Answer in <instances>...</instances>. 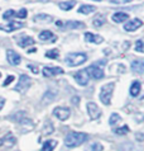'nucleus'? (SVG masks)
<instances>
[{
	"label": "nucleus",
	"instance_id": "423d86ee",
	"mask_svg": "<svg viewBox=\"0 0 144 151\" xmlns=\"http://www.w3.org/2000/svg\"><path fill=\"white\" fill-rule=\"evenodd\" d=\"M73 78H75L76 83H77L78 85H81V86L87 85L88 80H90V75H88V73H87L86 70H80V71H77V73L73 75Z\"/></svg>",
	"mask_w": 144,
	"mask_h": 151
},
{
	"label": "nucleus",
	"instance_id": "c03bdc74",
	"mask_svg": "<svg viewBox=\"0 0 144 151\" xmlns=\"http://www.w3.org/2000/svg\"><path fill=\"white\" fill-rule=\"evenodd\" d=\"M0 78H1V74H0Z\"/></svg>",
	"mask_w": 144,
	"mask_h": 151
},
{
	"label": "nucleus",
	"instance_id": "39448f33",
	"mask_svg": "<svg viewBox=\"0 0 144 151\" xmlns=\"http://www.w3.org/2000/svg\"><path fill=\"white\" fill-rule=\"evenodd\" d=\"M31 84H32L31 78L27 76V75H20V78H19V83L15 85L14 90L19 91V93H25V91H27V90L29 89Z\"/></svg>",
	"mask_w": 144,
	"mask_h": 151
},
{
	"label": "nucleus",
	"instance_id": "e433bc0d",
	"mask_svg": "<svg viewBox=\"0 0 144 151\" xmlns=\"http://www.w3.org/2000/svg\"><path fill=\"white\" fill-rule=\"evenodd\" d=\"M13 80H14V76H13V75H10V76H8V78L5 79V81L3 83V86H8V85H9V84H10Z\"/></svg>",
	"mask_w": 144,
	"mask_h": 151
},
{
	"label": "nucleus",
	"instance_id": "7c9ffc66",
	"mask_svg": "<svg viewBox=\"0 0 144 151\" xmlns=\"http://www.w3.org/2000/svg\"><path fill=\"white\" fill-rule=\"evenodd\" d=\"M58 56H60L58 50H49V51L46 52V57L48 58H58Z\"/></svg>",
	"mask_w": 144,
	"mask_h": 151
},
{
	"label": "nucleus",
	"instance_id": "473e14b6",
	"mask_svg": "<svg viewBox=\"0 0 144 151\" xmlns=\"http://www.w3.org/2000/svg\"><path fill=\"white\" fill-rule=\"evenodd\" d=\"M114 132H115L116 135H125V133L129 132V127L128 126H123V127H120V128H116Z\"/></svg>",
	"mask_w": 144,
	"mask_h": 151
},
{
	"label": "nucleus",
	"instance_id": "1a4fd4ad",
	"mask_svg": "<svg viewBox=\"0 0 144 151\" xmlns=\"http://www.w3.org/2000/svg\"><path fill=\"white\" fill-rule=\"evenodd\" d=\"M56 26L60 28H65V29H75V28H83L85 24L81 22H73V20L65 22V23L62 20H58V22H56Z\"/></svg>",
	"mask_w": 144,
	"mask_h": 151
},
{
	"label": "nucleus",
	"instance_id": "c756f323",
	"mask_svg": "<svg viewBox=\"0 0 144 151\" xmlns=\"http://www.w3.org/2000/svg\"><path fill=\"white\" fill-rule=\"evenodd\" d=\"M104 150V146L100 144V142H94V144L90 145L88 147V151H103Z\"/></svg>",
	"mask_w": 144,
	"mask_h": 151
},
{
	"label": "nucleus",
	"instance_id": "2f4dec72",
	"mask_svg": "<svg viewBox=\"0 0 144 151\" xmlns=\"http://www.w3.org/2000/svg\"><path fill=\"white\" fill-rule=\"evenodd\" d=\"M135 51L137 52H144V41L138 40L135 42Z\"/></svg>",
	"mask_w": 144,
	"mask_h": 151
},
{
	"label": "nucleus",
	"instance_id": "f704fd0d",
	"mask_svg": "<svg viewBox=\"0 0 144 151\" xmlns=\"http://www.w3.org/2000/svg\"><path fill=\"white\" fill-rule=\"evenodd\" d=\"M14 15H15V12L11 10V9H9V10H6L5 13L3 14V18H4V19H9V18H11V17H14Z\"/></svg>",
	"mask_w": 144,
	"mask_h": 151
},
{
	"label": "nucleus",
	"instance_id": "ddd939ff",
	"mask_svg": "<svg viewBox=\"0 0 144 151\" xmlns=\"http://www.w3.org/2000/svg\"><path fill=\"white\" fill-rule=\"evenodd\" d=\"M6 58H8V62H9L10 65L13 66H16L20 64V56L16 53L15 51H13V50H8L6 51Z\"/></svg>",
	"mask_w": 144,
	"mask_h": 151
},
{
	"label": "nucleus",
	"instance_id": "a19ab883",
	"mask_svg": "<svg viewBox=\"0 0 144 151\" xmlns=\"http://www.w3.org/2000/svg\"><path fill=\"white\" fill-rule=\"evenodd\" d=\"M77 102H78V98H77V96H76V98H72V103H73V104H78Z\"/></svg>",
	"mask_w": 144,
	"mask_h": 151
},
{
	"label": "nucleus",
	"instance_id": "4468645a",
	"mask_svg": "<svg viewBox=\"0 0 144 151\" xmlns=\"http://www.w3.org/2000/svg\"><path fill=\"white\" fill-rule=\"evenodd\" d=\"M23 27V23H20V22H8L6 24H1L0 26V29L4 32H13V31H15V29H19V28H22Z\"/></svg>",
	"mask_w": 144,
	"mask_h": 151
},
{
	"label": "nucleus",
	"instance_id": "58836bf2",
	"mask_svg": "<svg viewBox=\"0 0 144 151\" xmlns=\"http://www.w3.org/2000/svg\"><path fill=\"white\" fill-rule=\"evenodd\" d=\"M4 104H5V99H4L3 96H0V111L4 108Z\"/></svg>",
	"mask_w": 144,
	"mask_h": 151
},
{
	"label": "nucleus",
	"instance_id": "ea45409f",
	"mask_svg": "<svg viewBox=\"0 0 144 151\" xmlns=\"http://www.w3.org/2000/svg\"><path fill=\"white\" fill-rule=\"evenodd\" d=\"M28 69H31L34 74H38V69L36 68V66H33V65H28Z\"/></svg>",
	"mask_w": 144,
	"mask_h": 151
},
{
	"label": "nucleus",
	"instance_id": "dca6fc26",
	"mask_svg": "<svg viewBox=\"0 0 144 151\" xmlns=\"http://www.w3.org/2000/svg\"><path fill=\"white\" fill-rule=\"evenodd\" d=\"M133 73L137 74H144V60H134L130 65Z\"/></svg>",
	"mask_w": 144,
	"mask_h": 151
},
{
	"label": "nucleus",
	"instance_id": "0eeeda50",
	"mask_svg": "<svg viewBox=\"0 0 144 151\" xmlns=\"http://www.w3.org/2000/svg\"><path fill=\"white\" fill-rule=\"evenodd\" d=\"M86 108H87V113H88V116H90L91 119H97L101 116V109L96 103L88 102L86 104Z\"/></svg>",
	"mask_w": 144,
	"mask_h": 151
},
{
	"label": "nucleus",
	"instance_id": "2eb2a0df",
	"mask_svg": "<svg viewBox=\"0 0 144 151\" xmlns=\"http://www.w3.org/2000/svg\"><path fill=\"white\" fill-rule=\"evenodd\" d=\"M85 41L86 42H90V43H96V45H100L104 42V38L99 35H94L91 32H86L85 33Z\"/></svg>",
	"mask_w": 144,
	"mask_h": 151
},
{
	"label": "nucleus",
	"instance_id": "9b49d317",
	"mask_svg": "<svg viewBox=\"0 0 144 151\" xmlns=\"http://www.w3.org/2000/svg\"><path fill=\"white\" fill-rule=\"evenodd\" d=\"M16 144V138L14 135L8 133L4 137L0 138V146H5V147H13Z\"/></svg>",
	"mask_w": 144,
	"mask_h": 151
},
{
	"label": "nucleus",
	"instance_id": "bb28decb",
	"mask_svg": "<svg viewBox=\"0 0 144 151\" xmlns=\"http://www.w3.org/2000/svg\"><path fill=\"white\" fill-rule=\"evenodd\" d=\"M75 5H76L75 0H70V1H62V3H60V8H61L62 10H70Z\"/></svg>",
	"mask_w": 144,
	"mask_h": 151
},
{
	"label": "nucleus",
	"instance_id": "6e6552de",
	"mask_svg": "<svg viewBox=\"0 0 144 151\" xmlns=\"http://www.w3.org/2000/svg\"><path fill=\"white\" fill-rule=\"evenodd\" d=\"M53 114L60 121H66L71 114V111L67 107H56L53 109Z\"/></svg>",
	"mask_w": 144,
	"mask_h": 151
},
{
	"label": "nucleus",
	"instance_id": "b1692460",
	"mask_svg": "<svg viewBox=\"0 0 144 151\" xmlns=\"http://www.w3.org/2000/svg\"><path fill=\"white\" fill-rule=\"evenodd\" d=\"M19 124L22 126V127H25L24 131H31V129H33V127H34V124H33V122L31 119L28 118H23L19 121Z\"/></svg>",
	"mask_w": 144,
	"mask_h": 151
},
{
	"label": "nucleus",
	"instance_id": "9d476101",
	"mask_svg": "<svg viewBox=\"0 0 144 151\" xmlns=\"http://www.w3.org/2000/svg\"><path fill=\"white\" fill-rule=\"evenodd\" d=\"M43 76L46 78H52V76H56V75H61L63 74V69L62 68H51V66H46L43 68Z\"/></svg>",
	"mask_w": 144,
	"mask_h": 151
},
{
	"label": "nucleus",
	"instance_id": "a211bd4d",
	"mask_svg": "<svg viewBox=\"0 0 144 151\" xmlns=\"http://www.w3.org/2000/svg\"><path fill=\"white\" fill-rule=\"evenodd\" d=\"M119 151H142V149L132 142H123L119 146Z\"/></svg>",
	"mask_w": 144,
	"mask_h": 151
},
{
	"label": "nucleus",
	"instance_id": "5701e85b",
	"mask_svg": "<svg viewBox=\"0 0 144 151\" xmlns=\"http://www.w3.org/2000/svg\"><path fill=\"white\" fill-rule=\"evenodd\" d=\"M53 18L48 14H38L34 17V22H42V23H51Z\"/></svg>",
	"mask_w": 144,
	"mask_h": 151
},
{
	"label": "nucleus",
	"instance_id": "72a5a7b5",
	"mask_svg": "<svg viewBox=\"0 0 144 151\" xmlns=\"http://www.w3.org/2000/svg\"><path fill=\"white\" fill-rule=\"evenodd\" d=\"M52 132H53V126L51 122H47L46 127L43 128V135H51Z\"/></svg>",
	"mask_w": 144,
	"mask_h": 151
},
{
	"label": "nucleus",
	"instance_id": "4c0bfd02",
	"mask_svg": "<svg viewBox=\"0 0 144 151\" xmlns=\"http://www.w3.org/2000/svg\"><path fill=\"white\" fill-rule=\"evenodd\" d=\"M135 138H137L139 142H143V141H144V133H142V132L135 133Z\"/></svg>",
	"mask_w": 144,
	"mask_h": 151
},
{
	"label": "nucleus",
	"instance_id": "aec40b11",
	"mask_svg": "<svg viewBox=\"0 0 144 151\" xmlns=\"http://www.w3.org/2000/svg\"><path fill=\"white\" fill-rule=\"evenodd\" d=\"M140 89H142L140 81H138V80L133 81L132 86H130V95H132V96H138L139 93H140Z\"/></svg>",
	"mask_w": 144,
	"mask_h": 151
},
{
	"label": "nucleus",
	"instance_id": "c9c22d12",
	"mask_svg": "<svg viewBox=\"0 0 144 151\" xmlns=\"http://www.w3.org/2000/svg\"><path fill=\"white\" fill-rule=\"evenodd\" d=\"M27 9H20L19 12H16L15 13V17H18V18H25V17H27Z\"/></svg>",
	"mask_w": 144,
	"mask_h": 151
},
{
	"label": "nucleus",
	"instance_id": "7ed1b4c3",
	"mask_svg": "<svg viewBox=\"0 0 144 151\" xmlns=\"http://www.w3.org/2000/svg\"><path fill=\"white\" fill-rule=\"evenodd\" d=\"M114 89H115V83H108L101 88L100 100L105 104V106H110V104H111V98H113Z\"/></svg>",
	"mask_w": 144,
	"mask_h": 151
},
{
	"label": "nucleus",
	"instance_id": "412c9836",
	"mask_svg": "<svg viewBox=\"0 0 144 151\" xmlns=\"http://www.w3.org/2000/svg\"><path fill=\"white\" fill-rule=\"evenodd\" d=\"M31 45H34V40L28 36H24L22 38H19V41H18L19 47H27V46H31Z\"/></svg>",
	"mask_w": 144,
	"mask_h": 151
},
{
	"label": "nucleus",
	"instance_id": "f257e3e1",
	"mask_svg": "<svg viewBox=\"0 0 144 151\" xmlns=\"http://www.w3.org/2000/svg\"><path fill=\"white\" fill-rule=\"evenodd\" d=\"M88 138V136L86 133L82 132H70L68 135L65 137V145L67 147H76V146H80L81 144H83Z\"/></svg>",
	"mask_w": 144,
	"mask_h": 151
},
{
	"label": "nucleus",
	"instance_id": "f03ea898",
	"mask_svg": "<svg viewBox=\"0 0 144 151\" xmlns=\"http://www.w3.org/2000/svg\"><path fill=\"white\" fill-rule=\"evenodd\" d=\"M87 60V55L82 52H72V53H67L65 57V62L70 68H75V66H80L82 65L85 61Z\"/></svg>",
	"mask_w": 144,
	"mask_h": 151
},
{
	"label": "nucleus",
	"instance_id": "a878e982",
	"mask_svg": "<svg viewBox=\"0 0 144 151\" xmlns=\"http://www.w3.org/2000/svg\"><path fill=\"white\" fill-rule=\"evenodd\" d=\"M104 24H105V17L103 14L96 15L94 20H92V26L94 27H101V26H104Z\"/></svg>",
	"mask_w": 144,
	"mask_h": 151
},
{
	"label": "nucleus",
	"instance_id": "f3484780",
	"mask_svg": "<svg viewBox=\"0 0 144 151\" xmlns=\"http://www.w3.org/2000/svg\"><path fill=\"white\" fill-rule=\"evenodd\" d=\"M39 40L44 41V42H51V43H53V42L57 40V37L54 36L51 31H43V32L39 33Z\"/></svg>",
	"mask_w": 144,
	"mask_h": 151
},
{
	"label": "nucleus",
	"instance_id": "4be33fe9",
	"mask_svg": "<svg viewBox=\"0 0 144 151\" xmlns=\"http://www.w3.org/2000/svg\"><path fill=\"white\" fill-rule=\"evenodd\" d=\"M56 146H57V141L56 140H48V141H46L43 144L41 151H53Z\"/></svg>",
	"mask_w": 144,
	"mask_h": 151
},
{
	"label": "nucleus",
	"instance_id": "f8f14e48",
	"mask_svg": "<svg viewBox=\"0 0 144 151\" xmlns=\"http://www.w3.org/2000/svg\"><path fill=\"white\" fill-rule=\"evenodd\" d=\"M142 26H143V22L140 19H132L125 23L124 29L126 32H134V31H137L138 28H140Z\"/></svg>",
	"mask_w": 144,
	"mask_h": 151
},
{
	"label": "nucleus",
	"instance_id": "79ce46f5",
	"mask_svg": "<svg viewBox=\"0 0 144 151\" xmlns=\"http://www.w3.org/2000/svg\"><path fill=\"white\" fill-rule=\"evenodd\" d=\"M124 1H125V3H130V1H132V0H124Z\"/></svg>",
	"mask_w": 144,
	"mask_h": 151
},
{
	"label": "nucleus",
	"instance_id": "cd10ccee",
	"mask_svg": "<svg viewBox=\"0 0 144 151\" xmlns=\"http://www.w3.org/2000/svg\"><path fill=\"white\" fill-rule=\"evenodd\" d=\"M56 98V93H53V91H51V90H48L47 93L44 94V96H43V99H42V102H43L44 104H48V103H51L52 100Z\"/></svg>",
	"mask_w": 144,
	"mask_h": 151
},
{
	"label": "nucleus",
	"instance_id": "20e7f679",
	"mask_svg": "<svg viewBox=\"0 0 144 151\" xmlns=\"http://www.w3.org/2000/svg\"><path fill=\"white\" fill-rule=\"evenodd\" d=\"M104 65H105L104 61H97L96 64L88 66V68L86 69V71L88 73V75H90L91 78H94V79H96V80H99V79H103L104 75H105L104 74V69H103Z\"/></svg>",
	"mask_w": 144,
	"mask_h": 151
},
{
	"label": "nucleus",
	"instance_id": "393cba45",
	"mask_svg": "<svg viewBox=\"0 0 144 151\" xmlns=\"http://www.w3.org/2000/svg\"><path fill=\"white\" fill-rule=\"evenodd\" d=\"M95 10H96V8L94 5H81L78 8V13H81V14H90Z\"/></svg>",
	"mask_w": 144,
	"mask_h": 151
},
{
	"label": "nucleus",
	"instance_id": "37998d69",
	"mask_svg": "<svg viewBox=\"0 0 144 151\" xmlns=\"http://www.w3.org/2000/svg\"><path fill=\"white\" fill-rule=\"evenodd\" d=\"M96 1H101V0H96Z\"/></svg>",
	"mask_w": 144,
	"mask_h": 151
},
{
	"label": "nucleus",
	"instance_id": "c85d7f7f",
	"mask_svg": "<svg viewBox=\"0 0 144 151\" xmlns=\"http://www.w3.org/2000/svg\"><path fill=\"white\" fill-rule=\"evenodd\" d=\"M120 121H121V117L119 116V113H113V114L110 116V118H109V124L114 126V124L119 123Z\"/></svg>",
	"mask_w": 144,
	"mask_h": 151
},
{
	"label": "nucleus",
	"instance_id": "6ab92c4d",
	"mask_svg": "<svg viewBox=\"0 0 144 151\" xmlns=\"http://www.w3.org/2000/svg\"><path fill=\"white\" fill-rule=\"evenodd\" d=\"M111 18L115 23H123V22H125V20L129 19V15L126 13H123V12H118V13L114 14Z\"/></svg>",
	"mask_w": 144,
	"mask_h": 151
}]
</instances>
